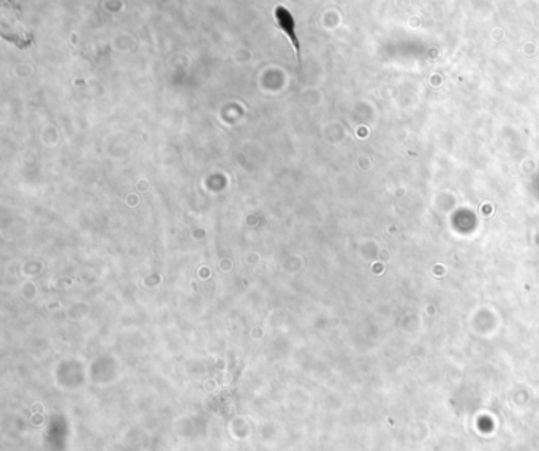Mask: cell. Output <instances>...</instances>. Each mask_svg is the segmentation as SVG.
Returning <instances> with one entry per match:
<instances>
[{"instance_id":"obj_1","label":"cell","mask_w":539,"mask_h":451,"mask_svg":"<svg viewBox=\"0 0 539 451\" xmlns=\"http://www.w3.org/2000/svg\"><path fill=\"white\" fill-rule=\"evenodd\" d=\"M276 24L278 29L288 37V40L291 42V45H293L296 51V56L299 57V40L298 35H296V21L290 10L282 7V5H278L276 8Z\"/></svg>"}]
</instances>
